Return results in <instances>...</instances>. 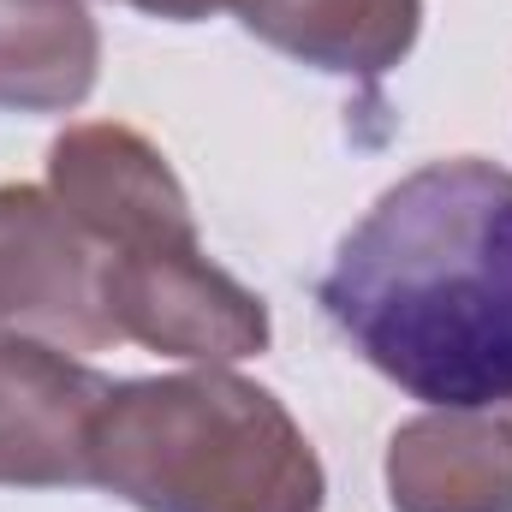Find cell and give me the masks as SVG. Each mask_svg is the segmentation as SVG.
<instances>
[{
    "mask_svg": "<svg viewBox=\"0 0 512 512\" xmlns=\"http://www.w3.org/2000/svg\"><path fill=\"white\" fill-rule=\"evenodd\" d=\"M114 393L108 376L48 340L0 334V483L72 489L90 483V423Z\"/></svg>",
    "mask_w": 512,
    "mask_h": 512,
    "instance_id": "6",
    "label": "cell"
},
{
    "mask_svg": "<svg viewBox=\"0 0 512 512\" xmlns=\"http://www.w3.org/2000/svg\"><path fill=\"white\" fill-rule=\"evenodd\" d=\"M102 322L114 340L185 364H239L268 346V304L215 268L203 245L114 251L96 268Z\"/></svg>",
    "mask_w": 512,
    "mask_h": 512,
    "instance_id": "3",
    "label": "cell"
},
{
    "mask_svg": "<svg viewBox=\"0 0 512 512\" xmlns=\"http://www.w3.org/2000/svg\"><path fill=\"white\" fill-rule=\"evenodd\" d=\"M102 245L42 185H0V322L72 352L114 346L96 292Z\"/></svg>",
    "mask_w": 512,
    "mask_h": 512,
    "instance_id": "5",
    "label": "cell"
},
{
    "mask_svg": "<svg viewBox=\"0 0 512 512\" xmlns=\"http://www.w3.org/2000/svg\"><path fill=\"white\" fill-rule=\"evenodd\" d=\"M90 483L137 512H322L292 411L227 364L120 382L90 423Z\"/></svg>",
    "mask_w": 512,
    "mask_h": 512,
    "instance_id": "2",
    "label": "cell"
},
{
    "mask_svg": "<svg viewBox=\"0 0 512 512\" xmlns=\"http://www.w3.org/2000/svg\"><path fill=\"white\" fill-rule=\"evenodd\" d=\"M126 6L149 12V18H167V24H197V18H215L233 0H126Z\"/></svg>",
    "mask_w": 512,
    "mask_h": 512,
    "instance_id": "10",
    "label": "cell"
},
{
    "mask_svg": "<svg viewBox=\"0 0 512 512\" xmlns=\"http://www.w3.org/2000/svg\"><path fill=\"white\" fill-rule=\"evenodd\" d=\"M393 512H512V417L423 411L387 441Z\"/></svg>",
    "mask_w": 512,
    "mask_h": 512,
    "instance_id": "7",
    "label": "cell"
},
{
    "mask_svg": "<svg viewBox=\"0 0 512 512\" xmlns=\"http://www.w3.org/2000/svg\"><path fill=\"white\" fill-rule=\"evenodd\" d=\"M48 191L102 245V256L197 245L185 185L173 179L167 155L131 126L90 120V126L60 131L48 149Z\"/></svg>",
    "mask_w": 512,
    "mask_h": 512,
    "instance_id": "4",
    "label": "cell"
},
{
    "mask_svg": "<svg viewBox=\"0 0 512 512\" xmlns=\"http://www.w3.org/2000/svg\"><path fill=\"white\" fill-rule=\"evenodd\" d=\"M102 36L84 0H0V108L72 114L96 90Z\"/></svg>",
    "mask_w": 512,
    "mask_h": 512,
    "instance_id": "9",
    "label": "cell"
},
{
    "mask_svg": "<svg viewBox=\"0 0 512 512\" xmlns=\"http://www.w3.org/2000/svg\"><path fill=\"white\" fill-rule=\"evenodd\" d=\"M316 298L429 411L512 405V173L483 155L405 173L340 239Z\"/></svg>",
    "mask_w": 512,
    "mask_h": 512,
    "instance_id": "1",
    "label": "cell"
},
{
    "mask_svg": "<svg viewBox=\"0 0 512 512\" xmlns=\"http://www.w3.org/2000/svg\"><path fill=\"white\" fill-rule=\"evenodd\" d=\"M233 12L268 48L334 78H382L423 30V0H233Z\"/></svg>",
    "mask_w": 512,
    "mask_h": 512,
    "instance_id": "8",
    "label": "cell"
}]
</instances>
